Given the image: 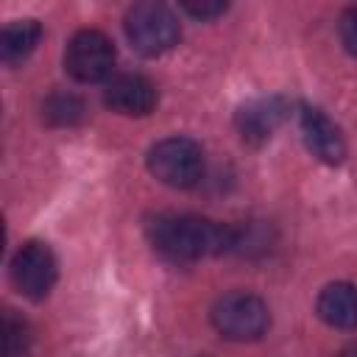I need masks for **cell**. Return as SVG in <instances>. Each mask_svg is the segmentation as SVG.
<instances>
[{
  "label": "cell",
  "instance_id": "1",
  "mask_svg": "<svg viewBox=\"0 0 357 357\" xmlns=\"http://www.w3.org/2000/svg\"><path fill=\"white\" fill-rule=\"evenodd\" d=\"M151 245L173 262H195L237 248V229L198 215H159L148 223Z\"/></svg>",
  "mask_w": 357,
  "mask_h": 357
},
{
  "label": "cell",
  "instance_id": "2",
  "mask_svg": "<svg viewBox=\"0 0 357 357\" xmlns=\"http://www.w3.org/2000/svg\"><path fill=\"white\" fill-rule=\"evenodd\" d=\"M126 36L131 42V47L139 53V56H162L167 53L178 36H181V28H178V20L176 14L165 6V3H137L128 8L126 14Z\"/></svg>",
  "mask_w": 357,
  "mask_h": 357
},
{
  "label": "cell",
  "instance_id": "3",
  "mask_svg": "<svg viewBox=\"0 0 357 357\" xmlns=\"http://www.w3.org/2000/svg\"><path fill=\"white\" fill-rule=\"evenodd\" d=\"M148 170L167 187L187 190L195 187L204 176V151L190 137H167L151 145Z\"/></svg>",
  "mask_w": 357,
  "mask_h": 357
},
{
  "label": "cell",
  "instance_id": "4",
  "mask_svg": "<svg viewBox=\"0 0 357 357\" xmlns=\"http://www.w3.org/2000/svg\"><path fill=\"white\" fill-rule=\"evenodd\" d=\"M212 324L229 340H257L271 326V310L259 296L234 290L215 301Z\"/></svg>",
  "mask_w": 357,
  "mask_h": 357
},
{
  "label": "cell",
  "instance_id": "5",
  "mask_svg": "<svg viewBox=\"0 0 357 357\" xmlns=\"http://www.w3.org/2000/svg\"><path fill=\"white\" fill-rule=\"evenodd\" d=\"M64 67L67 73L81 84H98L109 81L114 70V45L106 33L95 28L78 31L64 50Z\"/></svg>",
  "mask_w": 357,
  "mask_h": 357
},
{
  "label": "cell",
  "instance_id": "6",
  "mask_svg": "<svg viewBox=\"0 0 357 357\" xmlns=\"http://www.w3.org/2000/svg\"><path fill=\"white\" fill-rule=\"evenodd\" d=\"M56 276H59V265H56V257L47 243L28 240L17 248V254L11 259V279L22 296H28L33 301L45 298L53 290Z\"/></svg>",
  "mask_w": 357,
  "mask_h": 357
},
{
  "label": "cell",
  "instance_id": "7",
  "mask_svg": "<svg viewBox=\"0 0 357 357\" xmlns=\"http://www.w3.org/2000/svg\"><path fill=\"white\" fill-rule=\"evenodd\" d=\"M103 103L126 117H145L156 106V86L139 73H120L106 81Z\"/></svg>",
  "mask_w": 357,
  "mask_h": 357
},
{
  "label": "cell",
  "instance_id": "8",
  "mask_svg": "<svg viewBox=\"0 0 357 357\" xmlns=\"http://www.w3.org/2000/svg\"><path fill=\"white\" fill-rule=\"evenodd\" d=\"M298 128L301 137L307 142V148L312 151L315 159H321L324 165H340L346 156V142L340 128L315 106H301L298 112Z\"/></svg>",
  "mask_w": 357,
  "mask_h": 357
},
{
  "label": "cell",
  "instance_id": "9",
  "mask_svg": "<svg viewBox=\"0 0 357 357\" xmlns=\"http://www.w3.org/2000/svg\"><path fill=\"white\" fill-rule=\"evenodd\" d=\"M284 112H287V103H284L279 95L254 98V100H248L245 106H240L234 123H237V131H240V137H243L245 142L262 145V142L271 139L273 131L282 126Z\"/></svg>",
  "mask_w": 357,
  "mask_h": 357
},
{
  "label": "cell",
  "instance_id": "10",
  "mask_svg": "<svg viewBox=\"0 0 357 357\" xmlns=\"http://www.w3.org/2000/svg\"><path fill=\"white\" fill-rule=\"evenodd\" d=\"M321 321L335 329H354L357 326V287L349 282L326 284L315 304Z\"/></svg>",
  "mask_w": 357,
  "mask_h": 357
},
{
  "label": "cell",
  "instance_id": "11",
  "mask_svg": "<svg viewBox=\"0 0 357 357\" xmlns=\"http://www.w3.org/2000/svg\"><path fill=\"white\" fill-rule=\"evenodd\" d=\"M42 39V25L36 20H14L0 33V56L6 64H17L33 53Z\"/></svg>",
  "mask_w": 357,
  "mask_h": 357
},
{
  "label": "cell",
  "instance_id": "12",
  "mask_svg": "<svg viewBox=\"0 0 357 357\" xmlns=\"http://www.w3.org/2000/svg\"><path fill=\"white\" fill-rule=\"evenodd\" d=\"M45 117L53 126H75L84 117V100L70 92H53L45 100Z\"/></svg>",
  "mask_w": 357,
  "mask_h": 357
},
{
  "label": "cell",
  "instance_id": "13",
  "mask_svg": "<svg viewBox=\"0 0 357 357\" xmlns=\"http://www.w3.org/2000/svg\"><path fill=\"white\" fill-rule=\"evenodd\" d=\"M31 351V329L25 321L6 312L3 318V357H28Z\"/></svg>",
  "mask_w": 357,
  "mask_h": 357
},
{
  "label": "cell",
  "instance_id": "14",
  "mask_svg": "<svg viewBox=\"0 0 357 357\" xmlns=\"http://www.w3.org/2000/svg\"><path fill=\"white\" fill-rule=\"evenodd\" d=\"M181 6H184V11L192 14L195 20H215V17H220V14L229 8V6L220 3V0H201V3H198V0H184Z\"/></svg>",
  "mask_w": 357,
  "mask_h": 357
},
{
  "label": "cell",
  "instance_id": "15",
  "mask_svg": "<svg viewBox=\"0 0 357 357\" xmlns=\"http://www.w3.org/2000/svg\"><path fill=\"white\" fill-rule=\"evenodd\" d=\"M340 42L351 56H357V6L346 8L340 17Z\"/></svg>",
  "mask_w": 357,
  "mask_h": 357
}]
</instances>
